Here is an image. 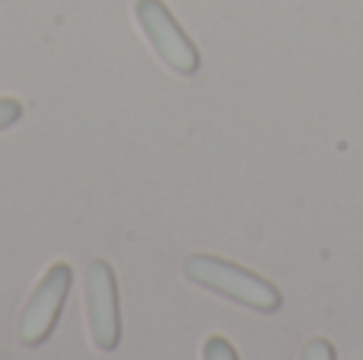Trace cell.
<instances>
[{
  "label": "cell",
  "mask_w": 363,
  "mask_h": 360,
  "mask_svg": "<svg viewBox=\"0 0 363 360\" xmlns=\"http://www.w3.org/2000/svg\"><path fill=\"white\" fill-rule=\"evenodd\" d=\"M182 268H185V278L191 281V284L220 293V297L233 300V303L245 306V310L277 313L284 306L281 291H277L271 281L258 278L255 271H249V268H242V265L217 259V255L194 252V255H188Z\"/></svg>",
  "instance_id": "6da1fadb"
},
{
  "label": "cell",
  "mask_w": 363,
  "mask_h": 360,
  "mask_svg": "<svg viewBox=\"0 0 363 360\" xmlns=\"http://www.w3.org/2000/svg\"><path fill=\"white\" fill-rule=\"evenodd\" d=\"M134 16H138L140 32L147 35V42L153 45L160 57L169 64L176 74L191 77L201 67V55L194 48V42L182 32L176 16L169 13V6L163 0H138L134 4Z\"/></svg>",
  "instance_id": "7a4b0ae2"
},
{
  "label": "cell",
  "mask_w": 363,
  "mask_h": 360,
  "mask_svg": "<svg viewBox=\"0 0 363 360\" xmlns=\"http://www.w3.org/2000/svg\"><path fill=\"white\" fill-rule=\"evenodd\" d=\"M70 284H74V271L64 261H55L38 278L35 291L29 293V303L19 316V342L26 348H38V344L48 342V335L57 325V316L64 310V300L70 293Z\"/></svg>",
  "instance_id": "3957f363"
},
{
  "label": "cell",
  "mask_w": 363,
  "mask_h": 360,
  "mask_svg": "<svg viewBox=\"0 0 363 360\" xmlns=\"http://www.w3.org/2000/svg\"><path fill=\"white\" fill-rule=\"evenodd\" d=\"M86 322L89 338L99 351H115L121 342L118 281L106 259L89 261L86 268Z\"/></svg>",
  "instance_id": "277c9868"
},
{
  "label": "cell",
  "mask_w": 363,
  "mask_h": 360,
  "mask_svg": "<svg viewBox=\"0 0 363 360\" xmlns=\"http://www.w3.org/2000/svg\"><path fill=\"white\" fill-rule=\"evenodd\" d=\"M201 354H204V360H239L236 348H233L223 335H211V338H207Z\"/></svg>",
  "instance_id": "5b68a950"
},
{
  "label": "cell",
  "mask_w": 363,
  "mask_h": 360,
  "mask_svg": "<svg viewBox=\"0 0 363 360\" xmlns=\"http://www.w3.org/2000/svg\"><path fill=\"white\" fill-rule=\"evenodd\" d=\"M19 118H23V102L13 96H0V131L13 128Z\"/></svg>",
  "instance_id": "8992f818"
},
{
  "label": "cell",
  "mask_w": 363,
  "mask_h": 360,
  "mask_svg": "<svg viewBox=\"0 0 363 360\" xmlns=\"http://www.w3.org/2000/svg\"><path fill=\"white\" fill-rule=\"evenodd\" d=\"M300 360H338V357H335L332 342H325V338H313V342L303 348V357Z\"/></svg>",
  "instance_id": "52a82bcc"
}]
</instances>
